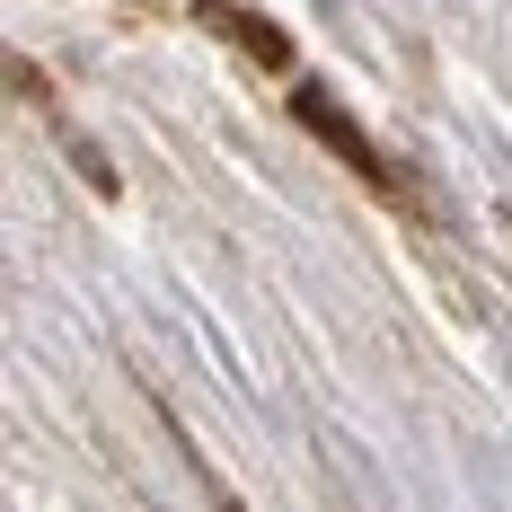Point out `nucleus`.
Here are the masks:
<instances>
[{
	"label": "nucleus",
	"mask_w": 512,
	"mask_h": 512,
	"mask_svg": "<svg viewBox=\"0 0 512 512\" xmlns=\"http://www.w3.org/2000/svg\"><path fill=\"white\" fill-rule=\"evenodd\" d=\"M292 115H301V124H309V133H318V142H327L336 159H345L354 177H371V186H389V159L371 151V133H362V124H354V115H345L336 98H327L318 80H301V89H292Z\"/></svg>",
	"instance_id": "nucleus-1"
},
{
	"label": "nucleus",
	"mask_w": 512,
	"mask_h": 512,
	"mask_svg": "<svg viewBox=\"0 0 512 512\" xmlns=\"http://www.w3.org/2000/svg\"><path fill=\"white\" fill-rule=\"evenodd\" d=\"M195 27H212V36H230V45L248 53V62H265V71H292V36H283L274 18H256V9H239V0H195Z\"/></svg>",
	"instance_id": "nucleus-2"
},
{
	"label": "nucleus",
	"mask_w": 512,
	"mask_h": 512,
	"mask_svg": "<svg viewBox=\"0 0 512 512\" xmlns=\"http://www.w3.org/2000/svg\"><path fill=\"white\" fill-rule=\"evenodd\" d=\"M71 151H80V168H89V186H98V195H115V186H124V177L106 168V151H98V142H71Z\"/></svg>",
	"instance_id": "nucleus-3"
}]
</instances>
